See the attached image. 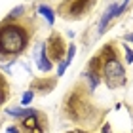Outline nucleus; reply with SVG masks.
<instances>
[{
  "label": "nucleus",
  "mask_w": 133,
  "mask_h": 133,
  "mask_svg": "<svg viewBox=\"0 0 133 133\" xmlns=\"http://www.w3.org/2000/svg\"><path fill=\"white\" fill-rule=\"evenodd\" d=\"M107 110L95 101V91L89 89L88 82L78 80L65 91L61 101V116L72 124L82 125L86 131H95L103 125Z\"/></svg>",
  "instance_id": "1"
},
{
  "label": "nucleus",
  "mask_w": 133,
  "mask_h": 133,
  "mask_svg": "<svg viewBox=\"0 0 133 133\" xmlns=\"http://www.w3.org/2000/svg\"><path fill=\"white\" fill-rule=\"evenodd\" d=\"M38 31L36 17L27 14L23 17L6 15L0 21V61H15L29 50L32 36Z\"/></svg>",
  "instance_id": "2"
},
{
  "label": "nucleus",
  "mask_w": 133,
  "mask_h": 133,
  "mask_svg": "<svg viewBox=\"0 0 133 133\" xmlns=\"http://www.w3.org/2000/svg\"><path fill=\"white\" fill-rule=\"evenodd\" d=\"M93 57L99 63L101 82L108 89H120L128 84V72H125L124 57H122V51H120V46L116 40L103 44L101 50L93 53Z\"/></svg>",
  "instance_id": "3"
},
{
  "label": "nucleus",
  "mask_w": 133,
  "mask_h": 133,
  "mask_svg": "<svg viewBox=\"0 0 133 133\" xmlns=\"http://www.w3.org/2000/svg\"><path fill=\"white\" fill-rule=\"evenodd\" d=\"M97 6V0H61L55 8V14L65 21H80L91 14Z\"/></svg>",
  "instance_id": "4"
},
{
  "label": "nucleus",
  "mask_w": 133,
  "mask_h": 133,
  "mask_svg": "<svg viewBox=\"0 0 133 133\" xmlns=\"http://www.w3.org/2000/svg\"><path fill=\"white\" fill-rule=\"evenodd\" d=\"M17 129L21 133H50V120L44 110H34L29 116L17 120Z\"/></svg>",
  "instance_id": "5"
},
{
  "label": "nucleus",
  "mask_w": 133,
  "mask_h": 133,
  "mask_svg": "<svg viewBox=\"0 0 133 133\" xmlns=\"http://www.w3.org/2000/svg\"><path fill=\"white\" fill-rule=\"evenodd\" d=\"M44 48H46V53H48V57H50V61L53 65H59V63H63V59L66 55L69 44H66V40L63 38L61 32L51 31V34L44 40Z\"/></svg>",
  "instance_id": "6"
},
{
  "label": "nucleus",
  "mask_w": 133,
  "mask_h": 133,
  "mask_svg": "<svg viewBox=\"0 0 133 133\" xmlns=\"http://www.w3.org/2000/svg\"><path fill=\"white\" fill-rule=\"evenodd\" d=\"M59 78L57 76H44V78H34L31 82V91L32 93H40V95H48L57 88Z\"/></svg>",
  "instance_id": "7"
},
{
  "label": "nucleus",
  "mask_w": 133,
  "mask_h": 133,
  "mask_svg": "<svg viewBox=\"0 0 133 133\" xmlns=\"http://www.w3.org/2000/svg\"><path fill=\"white\" fill-rule=\"evenodd\" d=\"M118 6L120 4H110L108 8L105 10V14L101 15V21H99V36L101 34H105V31H107V27H108V23H110L114 17H118Z\"/></svg>",
  "instance_id": "8"
},
{
  "label": "nucleus",
  "mask_w": 133,
  "mask_h": 133,
  "mask_svg": "<svg viewBox=\"0 0 133 133\" xmlns=\"http://www.w3.org/2000/svg\"><path fill=\"white\" fill-rule=\"evenodd\" d=\"M38 48H40V51H38V57H36V66H38L40 72H50L55 65H53V63L50 61V57H48L46 48H44V42H42Z\"/></svg>",
  "instance_id": "9"
},
{
  "label": "nucleus",
  "mask_w": 133,
  "mask_h": 133,
  "mask_svg": "<svg viewBox=\"0 0 133 133\" xmlns=\"http://www.w3.org/2000/svg\"><path fill=\"white\" fill-rule=\"evenodd\" d=\"M74 55H76V46H74V44H69V50H66V55H65V59H63V63L57 65V74H55L57 78H61V76L65 74V70L69 69V65L72 63Z\"/></svg>",
  "instance_id": "10"
},
{
  "label": "nucleus",
  "mask_w": 133,
  "mask_h": 133,
  "mask_svg": "<svg viewBox=\"0 0 133 133\" xmlns=\"http://www.w3.org/2000/svg\"><path fill=\"white\" fill-rule=\"evenodd\" d=\"M11 97V88H10V82L2 72H0V107H4L8 99Z\"/></svg>",
  "instance_id": "11"
},
{
  "label": "nucleus",
  "mask_w": 133,
  "mask_h": 133,
  "mask_svg": "<svg viewBox=\"0 0 133 133\" xmlns=\"http://www.w3.org/2000/svg\"><path fill=\"white\" fill-rule=\"evenodd\" d=\"M36 11H38V14H40L42 17H44V19H46V23H48L50 27L53 25V23H55V10H53V8H50L48 4H40L38 8H36Z\"/></svg>",
  "instance_id": "12"
},
{
  "label": "nucleus",
  "mask_w": 133,
  "mask_h": 133,
  "mask_svg": "<svg viewBox=\"0 0 133 133\" xmlns=\"http://www.w3.org/2000/svg\"><path fill=\"white\" fill-rule=\"evenodd\" d=\"M32 110H34V108H29V107H10V108H6V114H10L11 118L21 120V118L29 116Z\"/></svg>",
  "instance_id": "13"
},
{
  "label": "nucleus",
  "mask_w": 133,
  "mask_h": 133,
  "mask_svg": "<svg viewBox=\"0 0 133 133\" xmlns=\"http://www.w3.org/2000/svg\"><path fill=\"white\" fill-rule=\"evenodd\" d=\"M27 14H29V11H27V6L21 4V6H17V8H14L8 15H10V17H23V15H27Z\"/></svg>",
  "instance_id": "14"
},
{
  "label": "nucleus",
  "mask_w": 133,
  "mask_h": 133,
  "mask_svg": "<svg viewBox=\"0 0 133 133\" xmlns=\"http://www.w3.org/2000/svg\"><path fill=\"white\" fill-rule=\"evenodd\" d=\"M32 99H34V93L29 89V91H25V93L21 95V105H23V107H29V105L32 103Z\"/></svg>",
  "instance_id": "15"
},
{
  "label": "nucleus",
  "mask_w": 133,
  "mask_h": 133,
  "mask_svg": "<svg viewBox=\"0 0 133 133\" xmlns=\"http://www.w3.org/2000/svg\"><path fill=\"white\" fill-rule=\"evenodd\" d=\"M122 48L125 50V61H124V63H129V65H131V63H133V50H131L128 44H124Z\"/></svg>",
  "instance_id": "16"
},
{
  "label": "nucleus",
  "mask_w": 133,
  "mask_h": 133,
  "mask_svg": "<svg viewBox=\"0 0 133 133\" xmlns=\"http://www.w3.org/2000/svg\"><path fill=\"white\" fill-rule=\"evenodd\" d=\"M124 42H131V44H133V32L124 34Z\"/></svg>",
  "instance_id": "17"
},
{
  "label": "nucleus",
  "mask_w": 133,
  "mask_h": 133,
  "mask_svg": "<svg viewBox=\"0 0 133 133\" xmlns=\"http://www.w3.org/2000/svg\"><path fill=\"white\" fill-rule=\"evenodd\" d=\"M8 133H21V131L17 129V125H10V128H8Z\"/></svg>",
  "instance_id": "18"
},
{
  "label": "nucleus",
  "mask_w": 133,
  "mask_h": 133,
  "mask_svg": "<svg viewBox=\"0 0 133 133\" xmlns=\"http://www.w3.org/2000/svg\"><path fill=\"white\" fill-rule=\"evenodd\" d=\"M65 133H91V131H86V129H70V131H65Z\"/></svg>",
  "instance_id": "19"
}]
</instances>
